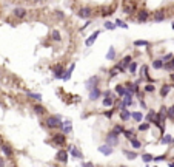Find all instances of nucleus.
Returning a JSON list of instances; mask_svg holds the SVG:
<instances>
[{
	"instance_id": "f257e3e1",
	"label": "nucleus",
	"mask_w": 174,
	"mask_h": 167,
	"mask_svg": "<svg viewBox=\"0 0 174 167\" xmlns=\"http://www.w3.org/2000/svg\"><path fill=\"white\" fill-rule=\"evenodd\" d=\"M45 124H46V127L50 128H62V118L59 115H54V116H50L46 118V121H45Z\"/></svg>"
},
{
	"instance_id": "f03ea898",
	"label": "nucleus",
	"mask_w": 174,
	"mask_h": 167,
	"mask_svg": "<svg viewBox=\"0 0 174 167\" xmlns=\"http://www.w3.org/2000/svg\"><path fill=\"white\" fill-rule=\"evenodd\" d=\"M107 142H108L111 147H112V146H117V144H119V133H116V132L112 130L111 133L107 136Z\"/></svg>"
},
{
	"instance_id": "7ed1b4c3",
	"label": "nucleus",
	"mask_w": 174,
	"mask_h": 167,
	"mask_svg": "<svg viewBox=\"0 0 174 167\" xmlns=\"http://www.w3.org/2000/svg\"><path fill=\"white\" fill-rule=\"evenodd\" d=\"M99 82H100V79L97 77V76H93V77H89L88 81H86V90H93V88H96V87L99 85Z\"/></svg>"
},
{
	"instance_id": "20e7f679",
	"label": "nucleus",
	"mask_w": 174,
	"mask_h": 167,
	"mask_svg": "<svg viewBox=\"0 0 174 167\" xmlns=\"http://www.w3.org/2000/svg\"><path fill=\"white\" fill-rule=\"evenodd\" d=\"M52 142H54L57 147H62L63 144H65V135H63V133L54 135V136H52Z\"/></svg>"
},
{
	"instance_id": "39448f33",
	"label": "nucleus",
	"mask_w": 174,
	"mask_h": 167,
	"mask_svg": "<svg viewBox=\"0 0 174 167\" xmlns=\"http://www.w3.org/2000/svg\"><path fill=\"white\" fill-rule=\"evenodd\" d=\"M99 96H102V92L99 90V87L89 90V99H91V101H97V99H99Z\"/></svg>"
},
{
	"instance_id": "423d86ee",
	"label": "nucleus",
	"mask_w": 174,
	"mask_h": 167,
	"mask_svg": "<svg viewBox=\"0 0 174 167\" xmlns=\"http://www.w3.org/2000/svg\"><path fill=\"white\" fill-rule=\"evenodd\" d=\"M56 159H57L59 162H63V164H65L68 161V153L65 150H60V152H57V155H56Z\"/></svg>"
},
{
	"instance_id": "0eeeda50",
	"label": "nucleus",
	"mask_w": 174,
	"mask_h": 167,
	"mask_svg": "<svg viewBox=\"0 0 174 167\" xmlns=\"http://www.w3.org/2000/svg\"><path fill=\"white\" fill-rule=\"evenodd\" d=\"M137 20L140 22V23H145V22L148 20V11H146V9L139 11V14H137Z\"/></svg>"
},
{
	"instance_id": "6e6552de",
	"label": "nucleus",
	"mask_w": 174,
	"mask_h": 167,
	"mask_svg": "<svg viewBox=\"0 0 174 167\" xmlns=\"http://www.w3.org/2000/svg\"><path fill=\"white\" fill-rule=\"evenodd\" d=\"M99 36H100V31H94V33L91 34V36H89L88 39H86V45H88V47H91V45L94 43V40H96Z\"/></svg>"
},
{
	"instance_id": "1a4fd4ad",
	"label": "nucleus",
	"mask_w": 174,
	"mask_h": 167,
	"mask_svg": "<svg viewBox=\"0 0 174 167\" xmlns=\"http://www.w3.org/2000/svg\"><path fill=\"white\" fill-rule=\"evenodd\" d=\"M93 14V11L91 8H82L80 11H79V16H80L82 19H86V17H89Z\"/></svg>"
},
{
	"instance_id": "9d476101",
	"label": "nucleus",
	"mask_w": 174,
	"mask_h": 167,
	"mask_svg": "<svg viewBox=\"0 0 174 167\" xmlns=\"http://www.w3.org/2000/svg\"><path fill=\"white\" fill-rule=\"evenodd\" d=\"M14 13V16H16L17 19H23L25 16H26V11H25V8H16L13 11Z\"/></svg>"
},
{
	"instance_id": "9b49d317",
	"label": "nucleus",
	"mask_w": 174,
	"mask_h": 167,
	"mask_svg": "<svg viewBox=\"0 0 174 167\" xmlns=\"http://www.w3.org/2000/svg\"><path fill=\"white\" fill-rule=\"evenodd\" d=\"M54 77L56 79H62L63 77V68H62V65H57L54 68Z\"/></svg>"
},
{
	"instance_id": "f8f14e48",
	"label": "nucleus",
	"mask_w": 174,
	"mask_h": 167,
	"mask_svg": "<svg viewBox=\"0 0 174 167\" xmlns=\"http://www.w3.org/2000/svg\"><path fill=\"white\" fill-rule=\"evenodd\" d=\"M99 152H102L103 155H111L112 153V149H111V146H109V144H107V146L99 147Z\"/></svg>"
},
{
	"instance_id": "ddd939ff",
	"label": "nucleus",
	"mask_w": 174,
	"mask_h": 167,
	"mask_svg": "<svg viewBox=\"0 0 174 167\" xmlns=\"http://www.w3.org/2000/svg\"><path fill=\"white\" fill-rule=\"evenodd\" d=\"M163 19H165V13H163V11H157V13L154 14V22H156V23L162 22Z\"/></svg>"
},
{
	"instance_id": "4468645a",
	"label": "nucleus",
	"mask_w": 174,
	"mask_h": 167,
	"mask_svg": "<svg viewBox=\"0 0 174 167\" xmlns=\"http://www.w3.org/2000/svg\"><path fill=\"white\" fill-rule=\"evenodd\" d=\"M112 105H114V99H112V98H109V96H105L103 107H112Z\"/></svg>"
},
{
	"instance_id": "2eb2a0df",
	"label": "nucleus",
	"mask_w": 174,
	"mask_h": 167,
	"mask_svg": "<svg viewBox=\"0 0 174 167\" xmlns=\"http://www.w3.org/2000/svg\"><path fill=\"white\" fill-rule=\"evenodd\" d=\"M153 68H156V70H160V68H163V59H156L153 62Z\"/></svg>"
},
{
	"instance_id": "dca6fc26",
	"label": "nucleus",
	"mask_w": 174,
	"mask_h": 167,
	"mask_svg": "<svg viewBox=\"0 0 174 167\" xmlns=\"http://www.w3.org/2000/svg\"><path fill=\"white\" fill-rule=\"evenodd\" d=\"M169 90H171V85H165L162 87V90H160V94H162V98H166L168 96V93H169Z\"/></svg>"
},
{
	"instance_id": "f3484780",
	"label": "nucleus",
	"mask_w": 174,
	"mask_h": 167,
	"mask_svg": "<svg viewBox=\"0 0 174 167\" xmlns=\"http://www.w3.org/2000/svg\"><path fill=\"white\" fill-rule=\"evenodd\" d=\"M62 132L63 133H69L71 132V122L69 121H65V122L62 124Z\"/></svg>"
},
{
	"instance_id": "a211bd4d",
	"label": "nucleus",
	"mask_w": 174,
	"mask_h": 167,
	"mask_svg": "<svg viewBox=\"0 0 174 167\" xmlns=\"http://www.w3.org/2000/svg\"><path fill=\"white\" fill-rule=\"evenodd\" d=\"M45 107H42V105H34V113L36 115H45Z\"/></svg>"
},
{
	"instance_id": "6ab92c4d",
	"label": "nucleus",
	"mask_w": 174,
	"mask_h": 167,
	"mask_svg": "<svg viewBox=\"0 0 174 167\" xmlns=\"http://www.w3.org/2000/svg\"><path fill=\"white\" fill-rule=\"evenodd\" d=\"M2 150H3V153H5L8 158L13 156V150H11V147H9V146H2Z\"/></svg>"
},
{
	"instance_id": "aec40b11",
	"label": "nucleus",
	"mask_w": 174,
	"mask_h": 167,
	"mask_svg": "<svg viewBox=\"0 0 174 167\" xmlns=\"http://www.w3.org/2000/svg\"><path fill=\"white\" fill-rule=\"evenodd\" d=\"M69 152H71V155H73V156H75V158H82V153H80V152H79V149H77V147H71V149H69Z\"/></svg>"
},
{
	"instance_id": "412c9836",
	"label": "nucleus",
	"mask_w": 174,
	"mask_h": 167,
	"mask_svg": "<svg viewBox=\"0 0 174 167\" xmlns=\"http://www.w3.org/2000/svg\"><path fill=\"white\" fill-rule=\"evenodd\" d=\"M130 112L128 110H125V108H122V112H120V118H122V121H128L130 119Z\"/></svg>"
},
{
	"instance_id": "4be33fe9",
	"label": "nucleus",
	"mask_w": 174,
	"mask_h": 167,
	"mask_svg": "<svg viewBox=\"0 0 174 167\" xmlns=\"http://www.w3.org/2000/svg\"><path fill=\"white\" fill-rule=\"evenodd\" d=\"M114 57H116V50L111 47V48H109V51L107 53V59H108V60H112Z\"/></svg>"
},
{
	"instance_id": "5701e85b",
	"label": "nucleus",
	"mask_w": 174,
	"mask_h": 167,
	"mask_svg": "<svg viewBox=\"0 0 174 167\" xmlns=\"http://www.w3.org/2000/svg\"><path fill=\"white\" fill-rule=\"evenodd\" d=\"M134 47H150V42H146V40H136L134 42Z\"/></svg>"
},
{
	"instance_id": "b1692460",
	"label": "nucleus",
	"mask_w": 174,
	"mask_h": 167,
	"mask_svg": "<svg viewBox=\"0 0 174 167\" xmlns=\"http://www.w3.org/2000/svg\"><path fill=\"white\" fill-rule=\"evenodd\" d=\"M166 116H168L169 119H174V105H171V107L166 110Z\"/></svg>"
},
{
	"instance_id": "393cba45",
	"label": "nucleus",
	"mask_w": 174,
	"mask_h": 167,
	"mask_svg": "<svg viewBox=\"0 0 174 167\" xmlns=\"http://www.w3.org/2000/svg\"><path fill=\"white\" fill-rule=\"evenodd\" d=\"M131 144H133V147H134L136 150H137V149H140V147H142L140 141H137V139H134V138H131Z\"/></svg>"
},
{
	"instance_id": "a878e982",
	"label": "nucleus",
	"mask_w": 174,
	"mask_h": 167,
	"mask_svg": "<svg viewBox=\"0 0 174 167\" xmlns=\"http://www.w3.org/2000/svg\"><path fill=\"white\" fill-rule=\"evenodd\" d=\"M52 40H56V42H59L60 39H62V37H60V33L57 31V29H54V31H52Z\"/></svg>"
},
{
	"instance_id": "bb28decb",
	"label": "nucleus",
	"mask_w": 174,
	"mask_h": 167,
	"mask_svg": "<svg viewBox=\"0 0 174 167\" xmlns=\"http://www.w3.org/2000/svg\"><path fill=\"white\" fill-rule=\"evenodd\" d=\"M133 118H134V121H136V122H140V121L143 119L142 113H139V112H136V113H133Z\"/></svg>"
},
{
	"instance_id": "cd10ccee",
	"label": "nucleus",
	"mask_w": 174,
	"mask_h": 167,
	"mask_svg": "<svg viewBox=\"0 0 174 167\" xmlns=\"http://www.w3.org/2000/svg\"><path fill=\"white\" fill-rule=\"evenodd\" d=\"M28 96L31 98V99H36V101H40L42 99V94L40 93H28Z\"/></svg>"
},
{
	"instance_id": "c85d7f7f",
	"label": "nucleus",
	"mask_w": 174,
	"mask_h": 167,
	"mask_svg": "<svg viewBox=\"0 0 174 167\" xmlns=\"http://www.w3.org/2000/svg\"><path fill=\"white\" fill-rule=\"evenodd\" d=\"M136 70H137V63H136V62H131V63H130V73H131V74H136Z\"/></svg>"
},
{
	"instance_id": "c756f323",
	"label": "nucleus",
	"mask_w": 174,
	"mask_h": 167,
	"mask_svg": "<svg viewBox=\"0 0 174 167\" xmlns=\"http://www.w3.org/2000/svg\"><path fill=\"white\" fill-rule=\"evenodd\" d=\"M163 68H165V70H168V71L174 70V59L171 60V62H168V63H166V65H163Z\"/></svg>"
},
{
	"instance_id": "7c9ffc66",
	"label": "nucleus",
	"mask_w": 174,
	"mask_h": 167,
	"mask_svg": "<svg viewBox=\"0 0 174 167\" xmlns=\"http://www.w3.org/2000/svg\"><path fill=\"white\" fill-rule=\"evenodd\" d=\"M148 128H150V122H143V124L139 125V130L140 132H145V130H148Z\"/></svg>"
},
{
	"instance_id": "2f4dec72",
	"label": "nucleus",
	"mask_w": 174,
	"mask_h": 167,
	"mask_svg": "<svg viewBox=\"0 0 174 167\" xmlns=\"http://www.w3.org/2000/svg\"><path fill=\"white\" fill-rule=\"evenodd\" d=\"M123 155L126 156L128 159H134L136 158V153H133V152H126V150H123Z\"/></svg>"
},
{
	"instance_id": "473e14b6",
	"label": "nucleus",
	"mask_w": 174,
	"mask_h": 167,
	"mask_svg": "<svg viewBox=\"0 0 174 167\" xmlns=\"http://www.w3.org/2000/svg\"><path fill=\"white\" fill-rule=\"evenodd\" d=\"M131 62H133V60H131V56H126V57H125V59L122 60V65H123V67H126V65H130Z\"/></svg>"
},
{
	"instance_id": "72a5a7b5",
	"label": "nucleus",
	"mask_w": 174,
	"mask_h": 167,
	"mask_svg": "<svg viewBox=\"0 0 174 167\" xmlns=\"http://www.w3.org/2000/svg\"><path fill=\"white\" fill-rule=\"evenodd\" d=\"M142 158H143V161H145V162H150V161H153V156H151V155L150 153H145V155H142Z\"/></svg>"
},
{
	"instance_id": "f704fd0d",
	"label": "nucleus",
	"mask_w": 174,
	"mask_h": 167,
	"mask_svg": "<svg viewBox=\"0 0 174 167\" xmlns=\"http://www.w3.org/2000/svg\"><path fill=\"white\" fill-rule=\"evenodd\" d=\"M117 25H114V23H111V22H107V23H105V28L107 29H114Z\"/></svg>"
},
{
	"instance_id": "c9c22d12",
	"label": "nucleus",
	"mask_w": 174,
	"mask_h": 167,
	"mask_svg": "<svg viewBox=\"0 0 174 167\" xmlns=\"http://www.w3.org/2000/svg\"><path fill=\"white\" fill-rule=\"evenodd\" d=\"M123 135H125V138L131 139V138H133V130H128V132H123Z\"/></svg>"
},
{
	"instance_id": "e433bc0d",
	"label": "nucleus",
	"mask_w": 174,
	"mask_h": 167,
	"mask_svg": "<svg viewBox=\"0 0 174 167\" xmlns=\"http://www.w3.org/2000/svg\"><path fill=\"white\" fill-rule=\"evenodd\" d=\"M142 74L145 76V77H148V67H146V65L142 67Z\"/></svg>"
},
{
	"instance_id": "4c0bfd02",
	"label": "nucleus",
	"mask_w": 174,
	"mask_h": 167,
	"mask_svg": "<svg viewBox=\"0 0 174 167\" xmlns=\"http://www.w3.org/2000/svg\"><path fill=\"white\" fill-rule=\"evenodd\" d=\"M114 132H116V133H119V135H120V133H123L125 130H123L122 127H120V125H116V127H114Z\"/></svg>"
},
{
	"instance_id": "58836bf2",
	"label": "nucleus",
	"mask_w": 174,
	"mask_h": 167,
	"mask_svg": "<svg viewBox=\"0 0 174 167\" xmlns=\"http://www.w3.org/2000/svg\"><path fill=\"white\" fill-rule=\"evenodd\" d=\"M145 92H148V93L154 92V85H151V84H148V85L145 87Z\"/></svg>"
},
{
	"instance_id": "ea45409f",
	"label": "nucleus",
	"mask_w": 174,
	"mask_h": 167,
	"mask_svg": "<svg viewBox=\"0 0 174 167\" xmlns=\"http://www.w3.org/2000/svg\"><path fill=\"white\" fill-rule=\"evenodd\" d=\"M162 142L163 144H168V142H173V139H171V136H165L163 139H162Z\"/></svg>"
},
{
	"instance_id": "a19ab883",
	"label": "nucleus",
	"mask_w": 174,
	"mask_h": 167,
	"mask_svg": "<svg viewBox=\"0 0 174 167\" xmlns=\"http://www.w3.org/2000/svg\"><path fill=\"white\" fill-rule=\"evenodd\" d=\"M117 71H119V70H117V68H112V70L109 71V76H111V77H114V76L117 74Z\"/></svg>"
},
{
	"instance_id": "79ce46f5",
	"label": "nucleus",
	"mask_w": 174,
	"mask_h": 167,
	"mask_svg": "<svg viewBox=\"0 0 174 167\" xmlns=\"http://www.w3.org/2000/svg\"><path fill=\"white\" fill-rule=\"evenodd\" d=\"M116 23H117V26H123V28H126V23H123L122 20H117Z\"/></svg>"
},
{
	"instance_id": "37998d69",
	"label": "nucleus",
	"mask_w": 174,
	"mask_h": 167,
	"mask_svg": "<svg viewBox=\"0 0 174 167\" xmlns=\"http://www.w3.org/2000/svg\"><path fill=\"white\" fill-rule=\"evenodd\" d=\"M165 158H166L165 155H162V156H157V158H154V161H157V162H159V161H163Z\"/></svg>"
},
{
	"instance_id": "c03bdc74",
	"label": "nucleus",
	"mask_w": 174,
	"mask_h": 167,
	"mask_svg": "<svg viewBox=\"0 0 174 167\" xmlns=\"http://www.w3.org/2000/svg\"><path fill=\"white\" fill-rule=\"evenodd\" d=\"M163 59V62H166V60H169V59H173V54H166L165 57H162Z\"/></svg>"
},
{
	"instance_id": "a18cd8bd",
	"label": "nucleus",
	"mask_w": 174,
	"mask_h": 167,
	"mask_svg": "<svg viewBox=\"0 0 174 167\" xmlns=\"http://www.w3.org/2000/svg\"><path fill=\"white\" fill-rule=\"evenodd\" d=\"M56 16H57L59 19H63V17H65V14H63V13H60V11H57V13H56Z\"/></svg>"
},
{
	"instance_id": "49530a36",
	"label": "nucleus",
	"mask_w": 174,
	"mask_h": 167,
	"mask_svg": "<svg viewBox=\"0 0 174 167\" xmlns=\"http://www.w3.org/2000/svg\"><path fill=\"white\" fill-rule=\"evenodd\" d=\"M109 13H112V11H109V9H105V11H103V13H102V14H103V16H108Z\"/></svg>"
},
{
	"instance_id": "de8ad7c7",
	"label": "nucleus",
	"mask_w": 174,
	"mask_h": 167,
	"mask_svg": "<svg viewBox=\"0 0 174 167\" xmlns=\"http://www.w3.org/2000/svg\"><path fill=\"white\" fill-rule=\"evenodd\" d=\"M112 113H114V112H112V110H111V112H107V113H105V115H107L108 118H111V116H112Z\"/></svg>"
},
{
	"instance_id": "09e8293b",
	"label": "nucleus",
	"mask_w": 174,
	"mask_h": 167,
	"mask_svg": "<svg viewBox=\"0 0 174 167\" xmlns=\"http://www.w3.org/2000/svg\"><path fill=\"white\" fill-rule=\"evenodd\" d=\"M0 166H5V161H3V158H0Z\"/></svg>"
},
{
	"instance_id": "8fccbe9b",
	"label": "nucleus",
	"mask_w": 174,
	"mask_h": 167,
	"mask_svg": "<svg viewBox=\"0 0 174 167\" xmlns=\"http://www.w3.org/2000/svg\"><path fill=\"white\" fill-rule=\"evenodd\" d=\"M171 81H173V82H174V73H173V74H171Z\"/></svg>"
},
{
	"instance_id": "3c124183",
	"label": "nucleus",
	"mask_w": 174,
	"mask_h": 167,
	"mask_svg": "<svg viewBox=\"0 0 174 167\" xmlns=\"http://www.w3.org/2000/svg\"><path fill=\"white\" fill-rule=\"evenodd\" d=\"M173 29H174V23H173Z\"/></svg>"
},
{
	"instance_id": "603ef678",
	"label": "nucleus",
	"mask_w": 174,
	"mask_h": 167,
	"mask_svg": "<svg viewBox=\"0 0 174 167\" xmlns=\"http://www.w3.org/2000/svg\"><path fill=\"white\" fill-rule=\"evenodd\" d=\"M173 144H174V138H173Z\"/></svg>"
}]
</instances>
